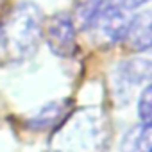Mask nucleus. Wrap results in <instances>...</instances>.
Here are the masks:
<instances>
[{
  "label": "nucleus",
  "instance_id": "obj_10",
  "mask_svg": "<svg viewBox=\"0 0 152 152\" xmlns=\"http://www.w3.org/2000/svg\"><path fill=\"white\" fill-rule=\"evenodd\" d=\"M148 0H109V4L111 6H115V7H118V9H122V11H132V9H138V7H141L143 4H147Z\"/></svg>",
  "mask_w": 152,
  "mask_h": 152
},
{
  "label": "nucleus",
  "instance_id": "obj_6",
  "mask_svg": "<svg viewBox=\"0 0 152 152\" xmlns=\"http://www.w3.org/2000/svg\"><path fill=\"white\" fill-rule=\"evenodd\" d=\"M66 100H56V102H50L47 106H43L31 120H29V127L36 129V131H45L48 127H54L57 125L63 116L66 115L68 107H66Z\"/></svg>",
  "mask_w": 152,
  "mask_h": 152
},
{
  "label": "nucleus",
  "instance_id": "obj_11",
  "mask_svg": "<svg viewBox=\"0 0 152 152\" xmlns=\"http://www.w3.org/2000/svg\"><path fill=\"white\" fill-rule=\"evenodd\" d=\"M2 2H4V0H0V4H2Z\"/></svg>",
  "mask_w": 152,
  "mask_h": 152
},
{
  "label": "nucleus",
  "instance_id": "obj_8",
  "mask_svg": "<svg viewBox=\"0 0 152 152\" xmlns=\"http://www.w3.org/2000/svg\"><path fill=\"white\" fill-rule=\"evenodd\" d=\"M120 72L127 83L141 84V83L152 81V61L143 57H134V59L124 61L120 66Z\"/></svg>",
  "mask_w": 152,
  "mask_h": 152
},
{
  "label": "nucleus",
  "instance_id": "obj_2",
  "mask_svg": "<svg viewBox=\"0 0 152 152\" xmlns=\"http://www.w3.org/2000/svg\"><path fill=\"white\" fill-rule=\"evenodd\" d=\"M75 25L73 16L68 11H61L52 15L45 25L43 34L47 39V45L54 56L59 57H72L77 52V38H75Z\"/></svg>",
  "mask_w": 152,
  "mask_h": 152
},
{
  "label": "nucleus",
  "instance_id": "obj_3",
  "mask_svg": "<svg viewBox=\"0 0 152 152\" xmlns=\"http://www.w3.org/2000/svg\"><path fill=\"white\" fill-rule=\"evenodd\" d=\"M129 22H131V16L127 11H122L107 4L106 9L97 16L90 31H93L95 36L106 43H118V41H124Z\"/></svg>",
  "mask_w": 152,
  "mask_h": 152
},
{
  "label": "nucleus",
  "instance_id": "obj_1",
  "mask_svg": "<svg viewBox=\"0 0 152 152\" xmlns=\"http://www.w3.org/2000/svg\"><path fill=\"white\" fill-rule=\"evenodd\" d=\"M43 13L32 2L15 6L0 22V61L18 63L32 56L43 34Z\"/></svg>",
  "mask_w": 152,
  "mask_h": 152
},
{
  "label": "nucleus",
  "instance_id": "obj_5",
  "mask_svg": "<svg viewBox=\"0 0 152 152\" xmlns=\"http://www.w3.org/2000/svg\"><path fill=\"white\" fill-rule=\"evenodd\" d=\"M122 152H152V122L132 125L120 141Z\"/></svg>",
  "mask_w": 152,
  "mask_h": 152
},
{
  "label": "nucleus",
  "instance_id": "obj_9",
  "mask_svg": "<svg viewBox=\"0 0 152 152\" xmlns=\"http://www.w3.org/2000/svg\"><path fill=\"white\" fill-rule=\"evenodd\" d=\"M138 116L141 122H152V83L143 88L138 99Z\"/></svg>",
  "mask_w": 152,
  "mask_h": 152
},
{
  "label": "nucleus",
  "instance_id": "obj_4",
  "mask_svg": "<svg viewBox=\"0 0 152 152\" xmlns=\"http://www.w3.org/2000/svg\"><path fill=\"white\" fill-rule=\"evenodd\" d=\"M122 43L131 52H147L152 48V9L131 18Z\"/></svg>",
  "mask_w": 152,
  "mask_h": 152
},
{
  "label": "nucleus",
  "instance_id": "obj_7",
  "mask_svg": "<svg viewBox=\"0 0 152 152\" xmlns=\"http://www.w3.org/2000/svg\"><path fill=\"white\" fill-rule=\"evenodd\" d=\"M109 0H75L73 22L83 31H90L97 16L106 9Z\"/></svg>",
  "mask_w": 152,
  "mask_h": 152
}]
</instances>
